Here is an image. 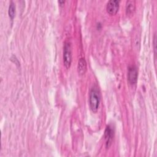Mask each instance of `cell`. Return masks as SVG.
I'll return each instance as SVG.
<instances>
[{"mask_svg": "<svg viewBox=\"0 0 157 157\" xmlns=\"http://www.w3.org/2000/svg\"><path fill=\"white\" fill-rule=\"evenodd\" d=\"M101 101V96L99 89L96 86L91 88L89 94L90 107L93 112L96 113L99 106Z\"/></svg>", "mask_w": 157, "mask_h": 157, "instance_id": "6da1fadb", "label": "cell"}, {"mask_svg": "<svg viewBox=\"0 0 157 157\" xmlns=\"http://www.w3.org/2000/svg\"><path fill=\"white\" fill-rule=\"evenodd\" d=\"M72 62V52L71 44L69 42H65L63 47V63L64 66L69 69Z\"/></svg>", "mask_w": 157, "mask_h": 157, "instance_id": "7a4b0ae2", "label": "cell"}, {"mask_svg": "<svg viewBox=\"0 0 157 157\" xmlns=\"http://www.w3.org/2000/svg\"><path fill=\"white\" fill-rule=\"evenodd\" d=\"M120 1L118 0H110L108 1L106 6L107 12L110 15H115L117 13L119 9Z\"/></svg>", "mask_w": 157, "mask_h": 157, "instance_id": "3957f363", "label": "cell"}, {"mask_svg": "<svg viewBox=\"0 0 157 157\" xmlns=\"http://www.w3.org/2000/svg\"><path fill=\"white\" fill-rule=\"evenodd\" d=\"M138 77V71L137 67L134 66H130L128 72V80L129 83L134 85L137 83Z\"/></svg>", "mask_w": 157, "mask_h": 157, "instance_id": "277c9868", "label": "cell"}, {"mask_svg": "<svg viewBox=\"0 0 157 157\" xmlns=\"http://www.w3.org/2000/svg\"><path fill=\"white\" fill-rule=\"evenodd\" d=\"M113 137V131L110 127V126H107L105 128L104 132V137L105 140V146L107 148H109L111 144Z\"/></svg>", "mask_w": 157, "mask_h": 157, "instance_id": "5b68a950", "label": "cell"}, {"mask_svg": "<svg viewBox=\"0 0 157 157\" xmlns=\"http://www.w3.org/2000/svg\"><path fill=\"white\" fill-rule=\"evenodd\" d=\"M77 71L79 75H83L86 71V62L83 58H80L78 61Z\"/></svg>", "mask_w": 157, "mask_h": 157, "instance_id": "8992f818", "label": "cell"}, {"mask_svg": "<svg viewBox=\"0 0 157 157\" xmlns=\"http://www.w3.org/2000/svg\"><path fill=\"white\" fill-rule=\"evenodd\" d=\"M135 8H136V4H135L134 1L130 0V1H128L126 2V13L127 15H132L135 10Z\"/></svg>", "mask_w": 157, "mask_h": 157, "instance_id": "52a82bcc", "label": "cell"}, {"mask_svg": "<svg viewBox=\"0 0 157 157\" xmlns=\"http://www.w3.org/2000/svg\"><path fill=\"white\" fill-rule=\"evenodd\" d=\"M15 4L13 1H11L10 4H9V10H8V13H9V17L11 18V20H13L15 17Z\"/></svg>", "mask_w": 157, "mask_h": 157, "instance_id": "ba28073f", "label": "cell"}, {"mask_svg": "<svg viewBox=\"0 0 157 157\" xmlns=\"http://www.w3.org/2000/svg\"><path fill=\"white\" fill-rule=\"evenodd\" d=\"M153 45H154V50H155V55H156V34H155L154 35V37H153Z\"/></svg>", "mask_w": 157, "mask_h": 157, "instance_id": "9c48e42d", "label": "cell"}]
</instances>
